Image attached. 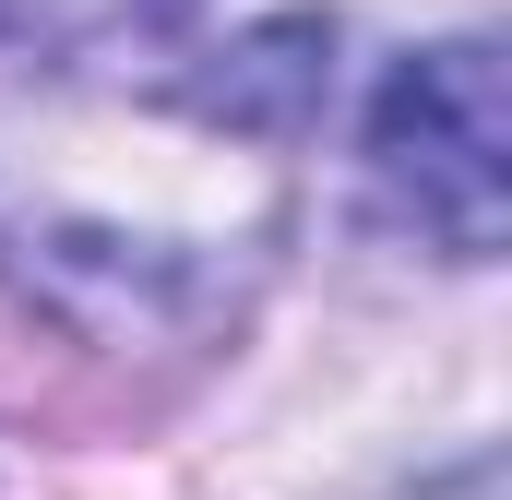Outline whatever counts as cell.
<instances>
[{"label": "cell", "instance_id": "obj_1", "mask_svg": "<svg viewBox=\"0 0 512 500\" xmlns=\"http://www.w3.org/2000/svg\"><path fill=\"white\" fill-rule=\"evenodd\" d=\"M370 167H382L393 215L453 262H489L512 215V120H501V48L453 36L429 60H405L370 120Z\"/></svg>", "mask_w": 512, "mask_h": 500}]
</instances>
